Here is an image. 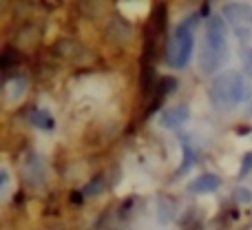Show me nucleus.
<instances>
[{
    "instance_id": "nucleus-1",
    "label": "nucleus",
    "mask_w": 252,
    "mask_h": 230,
    "mask_svg": "<svg viewBox=\"0 0 252 230\" xmlns=\"http://www.w3.org/2000/svg\"><path fill=\"white\" fill-rule=\"evenodd\" d=\"M228 58V27L223 22V18L213 16L206 27V38L204 47L199 53V69L204 73L213 75L215 71H219L226 65Z\"/></svg>"
},
{
    "instance_id": "nucleus-2",
    "label": "nucleus",
    "mask_w": 252,
    "mask_h": 230,
    "mask_svg": "<svg viewBox=\"0 0 252 230\" xmlns=\"http://www.w3.org/2000/svg\"><path fill=\"white\" fill-rule=\"evenodd\" d=\"M246 98V80L239 71H226L210 84V100L221 109H232Z\"/></svg>"
},
{
    "instance_id": "nucleus-3",
    "label": "nucleus",
    "mask_w": 252,
    "mask_h": 230,
    "mask_svg": "<svg viewBox=\"0 0 252 230\" xmlns=\"http://www.w3.org/2000/svg\"><path fill=\"white\" fill-rule=\"evenodd\" d=\"M192 47H195V35H192L188 22H182V25L175 29L173 38H170V42H168L166 62H168L173 69H184L192 58Z\"/></svg>"
},
{
    "instance_id": "nucleus-4",
    "label": "nucleus",
    "mask_w": 252,
    "mask_h": 230,
    "mask_svg": "<svg viewBox=\"0 0 252 230\" xmlns=\"http://www.w3.org/2000/svg\"><path fill=\"white\" fill-rule=\"evenodd\" d=\"M223 16L230 20L232 31H235L241 40L248 38V16H250V11H248L246 4H241V2L226 4V7H223Z\"/></svg>"
},
{
    "instance_id": "nucleus-5",
    "label": "nucleus",
    "mask_w": 252,
    "mask_h": 230,
    "mask_svg": "<svg viewBox=\"0 0 252 230\" xmlns=\"http://www.w3.org/2000/svg\"><path fill=\"white\" fill-rule=\"evenodd\" d=\"M219 186H221V179H219V175L204 173V175H199L197 179H192V182L188 184V193H190V195H208V193L217 191Z\"/></svg>"
},
{
    "instance_id": "nucleus-6",
    "label": "nucleus",
    "mask_w": 252,
    "mask_h": 230,
    "mask_svg": "<svg viewBox=\"0 0 252 230\" xmlns=\"http://www.w3.org/2000/svg\"><path fill=\"white\" fill-rule=\"evenodd\" d=\"M188 117H190V109H188L186 104H182V106H173V109L164 111V115L159 117V124L164 126V129L177 131L179 126L186 124Z\"/></svg>"
},
{
    "instance_id": "nucleus-7",
    "label": "nucleus",
    "mask_w": 252,
    "mask_h": 230,
    "mask_svg": "<svg viewBox=\"0 0 252 230\" xmlns=\"http://www.w3.org/2000/svg\"><path fill=\"white\" fill-rule=\"evenodd\" d=\"M25 173H27V177H29V182H42L44 179V164H42V160H40V155L31 153V155L27 157Z\"/></svg>"
},
{
    "instance_id": "nucleus-8",
    "label": "nucleus",
    "mask_w": 252,
    "mask_h": 230,
    "mask_svg": "<svg viewBox=\"0 0 252 230\" xmlns=\"http://www.w3.org/2000/svg\"><path fill=\"white\" fill-rule=\"evenodd\" d=\"M29 122L40 131H53L56 129V120H53V115L49 113V111H44V109H33L31 111Z\"/></svg>"
},
{
    "instance_id": "nucleus-9",
    "label": "nucleus",
    "mask_w": 252,
    "mask_h": 230,
    "mask_svg": "<svg viewBox=\"0 0 252 230\" xmlns=\"http://www.w3.org/2000/svg\"><path fill=\"white\" fill-rule=\"evenodd\" d=\"M25 89H27L25 78H11L7 82V98L9 100H16V98H20L22 93H25Z\"/></svg>"
},
{
    "instance_id": "nucleus-10",
    "label": "nucleus",
    "mask_w": 252,
    "mask_h": 230,
    "mask_svg": "<svg viewBox=\"0 0 252 230\" xmlns=\"http://www.w3.org/2000/svg\"><path fill=\"white\" fill-rule=\"evenodd\" d=\"M197 162V153L192 151L190 146H186L184 148V162H182V166H179V170H177V175H186L188 170H190V166Z\"/></svg>"
},
{
    "instance_id": "nucleus-11",
    "label": "nucleus",
    "mask_w": 252,
    "mask_h": 230,
    "mask_svg": "<svg viewBox=\"0 0 252 230\" xmlns=\"http://www.w3.org/2000/svg\"><path fill=\"white\" fill-rule=\"evenodd\" d=\"M157 217H159L161 224H168V217H170V206L166 204V199H161L157 204Z\"/></svg>"
},
{
    "instance_id": "nucleus-12",
    "label": "nucleus",
    "mask_w": 252,
    "mask_h": 230,
    "mask_svg": "<svg viewBox=\"0 0 252 230\" xmlns=\"http://www.w3.org/2000/svg\"><path fill=\"white\" fill-rule=\"evenodd\" d=\"M235 199L239 201V204H250V201H252V191H250V188H246V186L237 188Z\"/></svg>"
},
{
    "instance_id": "nucleus-13",
    "label": "nucleus",
    "mask_w": 252,
    "mask_h": 230,
    "mask_svg": "<svg viewBox=\"0 0 252 230\" xmlns=\"http://www.w3.org/2000/svg\"><path fill=\"white\" fill-rule=\"evenodd\" d=\"M250 170H252V151L246 153L244 160H241V170H239V175H241V177H246Z\"/></svg>"
},
{
    "instance_id": "nucleus-14",
    "label": "nucleus",
    "mask_w": 252,
    "mask_h": 230,
    "mask_svg": "<svg viewBox=\"0 0 252 230\" xmlns=\"http://www.w3.org/2000/svg\"><path fill=\"white\" fill-rule=\"evenodd\" d=\"M100 184H102V179H95V182H91L87 188H84V195H95V193H100L102 191Z\"/></svg>"
},
{
    "instance_id": "nucleus-15",
    "label": "nucleus",
    "mask_w": 252,
    "mask_h": 230,
    "mask_svg": "<svg viewBox=\"0 0 252 230\" xmlns=\"http://www.w3.org/2000/svg\"><path fill=\"white\" fill-rule=\"evenodd\" d=\"M7 188H9V173H7V168H2L0 170V193H7Z\"/></svg>"
},
{
    "instance_id": "nucleus-16",
    "label": "nucleus",
    "mask_w": 252,
    "mask_h": 230,
    "mask_svg": "<svg viewBox=\"0 0 252 230\" xmlns=\"http://www.w3.org/2000/svg\"><path fill=\"white\" fill-rule=\"evenodd\" d=\"M244 66L248 69V73H252V49L244 51Z\"/></svg>"
},
{
    "instance_id": "nucleus-17",
    "label": "nucleus",
    "mask_w": 252,
    "mask_h": 230,
    "mask_svg": "<svg viewBox=\"0 0 252 230\" xmlns=\"http://www.w3.org/2000/svg\"><path fill=\"white\" fill-rule=\"evenodd\" d=\"M250 25H252V18H250Z\"/></svg>"
}]
</instances>
